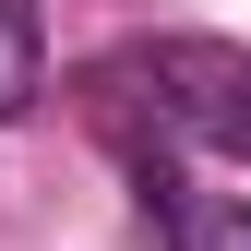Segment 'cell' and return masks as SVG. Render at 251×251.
Segmentation results:
<instances>
[{
    "label": "cell",
    "mask_w": 251,
    "mask_h": 251,
    "mask_svg": "<svg viewBox=\"0 0 251 251\" xmlns=\"http://www.w3.org/2000/svg\"><path fill=\"white\" fill-rule=\"evenodd\" d=\"M120 84H144L132 108H155V132L179 144H215L251 168V48H215V36H168V48H132L108 60Z\"/></svg>",
    "instance_id": "1"
},
{
    "label": "cell",
    "mask_w": 251,
    "mask_h": 251,
    "mask_svg": "<svg viewBox=\"0 0 251 251\" xmlns=\"http://www.w3.org/2000/svg\"><path fill=\"white\" fill-rule=\"evenodd\" d=\"M144 203H155V227H168V251H251V203L239 192H192L179 168L144 155Z\"/></svg>",
    "instance_id": "2"
},
{
    "label": "cell",
    "mask_w": 251,
    "mask_h": 251,
    "mask_svg": "<svg viewBox=\"0 0 251 251\" xmlns=\"http://www.w3.org/2000/svg\"><path fill=\"white\" fill-rule=\"evenodd\" d=\"M48 84V36H36V0H0V120H24Z\"/></svg>",
    "instance_id": "3"
}]
</instances>
